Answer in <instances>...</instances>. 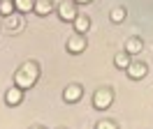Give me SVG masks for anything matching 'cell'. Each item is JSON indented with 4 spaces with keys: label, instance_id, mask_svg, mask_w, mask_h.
Segmentation results:
<instances>
[{
    "label": "cell",
    "instance_id": "cell-1",
    "mask_svg": "<svg viewBox=\"0 0 153 129\" xmlns=\"http://www.w3.org/2000/svg\"><path fill=\"white\" fill-rule=\"evenodd\" d=\"M111 104H114V92L109 90V88H100V90L93 95V106H95L97 111H107Z\"/></svg>",
    "mask_w": 153,
    "mask_h": 129
},
{
    "label": "cell",
    "instance_id": "cell-2",
    "mask_svg": "<svg viewBox=\"0 0 153 129\" xmlns=\"http://www.w3.org/2000/svg\"><path fill=\"white\" fill-rule=\"evenodd\" d=\"M58 16H60V21H65V23H74V18L79 16V14H76V2L74 0L60 2V5H58Z\"/></svg>",
    "mask_w": 153,
    "mask_h": 129
},
{
    "label": "cell",
    "instance_id": "cell-3",
    "mask_svg": "<svg viewBox=\"0 0 153 129\" xmlns=\"http://www.w3.org/2000/svg\"><path fill=\"white\" fill-rule=\"evenodd\" d=\"M37 78H39V76H35V74L26 72V69L21 67L19 72L14 74V85H19V88H23V90H28V88H33V85L37 83Z\"/></svg>",
    "mask_w": 153,
    "mask_h": 129
},
{
    "label": "cell",
    "instance_id": "cell-4",
    "mask_svg": "<svg viewBox=\"0 0 153 129\" xmlns=\"http://www.w3.org/2000/svg\"><path fill=\"white\" fill-rule=\"evenodd\" d=\"M125 72H128V76H130L132 81H142V78H146V74H149V67H146V62H142V60H132Z\"/></svg>",
    "mask_w": 153,
    "mask_h": 129
},
{
    "label": "cell",
    "instance_id": "cell-5",
    "mask_svg": "<svg viewBox=\"0 0 153 129\" xmlns=\"http://www.w3.org/2000/svg\"><path fill=\"white\" fill-rule=\"evenodd\" d=\"M81 97H84V90H81V85H76V83H70L65 90H63V101H65V104H76Z\"/></svg>",
    "mask_w": 153,
    "mask_h": 129
},
{
    "label": "cell",
    "instance_id": "cell-6",
    "mask_svg": "<svg viewBox=\"0 0 153 129\" xmlns=\"http://www.w3.org/2000/svg\"><path fill=\"white\" fill-rule=\"evenodd\" d=\"M65 48L70 51V53H81L84 48H86V37L81 35V32H74V35L67 39V44H65Z\"/></svg>",
    "mask_w": 153,
    "mask_h": 129
},
{
    "label": "cell",
    "instance_id": "cell-7",
    "mask_svg": "<svg viewBox=\"0 0 153 129\" xmlns=\"http://www.w3.org/2000/svg\"><path fill=\"white\" fill-rule=\"evenodd\" d=\"M21 101H23V88L14 85V88H10V90L5 92V104L7 106H19Z\"/></svg>",
    "mask_w": 153,
    "mask_h": 129
},
{
    "label": "cell",
    "instance_id": "cell-8",
    "mask_svg": "<svg viewBox=\"0 0 153 129\" xmlns=\"http://www.w3.org/2000/svg\"><path fill=\"white\" fill-rule=\"evenodd\" d=\"M33 12L37 14V16H47L53 12V0H35V7Z\"/></svg>",
    "mask_w": 153,
    "mask_h": 129
},
{
    "label": "cell",
    "instance_id": "cell-9",
    "mask_svg": "<svg viewBox=\"0 0 153 129\" xmlns=\"http://www.w3.org/2000/svg\"><path fill=\"white\" fill-rule=\"evenodd\" d=\"M142 48H144V42H142V37H130L128 42H125V51L130 55H137V53H142Z\"/></svg>",
    "mask_w": 153,
    "mask_h": 129
},
{
    "label": "cell",
    "instance_id": "cell-10",
    "mask_svg": "<svg viewBox=\"0 0 153 129\" xmlns=\"http://www.w3.org/2000/svg\"><path fill=\"white\" fill-rule=\"evenodd\" d=\"M88 30H91V18L84 16V14H79L74 18V32H81V35H86Z\"/></svg>",
    "mask_w": 153,
    "mask_h": 129
},
{
    "label": "cell",
    "instance_id": "cell-11",
    "mask_svg": "<svg viewBox=\"0 0 153 129\" xmlns=\"http://www.w3.org/2000/svg\"><path fill=\"white\" fill-rule=\"evenodd\" d=\"M2 26L7 28V30H19L21 28V16L19 14H7V16H2Z\"/></svg>",
    "mask_w": 153,
    "mask_h": 129
},
{
    "label": "cell",
    "instance_id": "cell-12",
    "mask_svg": "<svg viewBox=\"0 0 153 129\" xmlns=\"http://www.w3.org/2000/svg\"><path fill=\"white\" fill-rule=\"evenodd\" d=\"M130 62H132V55L128 53V51H125V53L114 55V64L118 67V69H128V67H130Z\"/></svg>",
    "mask_w": 153,
    "mask_h": 129
},
{
    "label": "cell",
    "instance_id": "cell-13",
    "mask_svg": "<svg viewBox=\"0 0 153 129\" xmlns=\"http://www.w3.org/2000/svg\"><path fill=\"white\" fill-rule=\"evenodd\" d=\"M125 16H128V9H125V7H114V9H111V14H109L111 23H123Z\"/></svg>",
    "mask_w": 153,
    "mask_h": 129
},
{
    "label": "cell",
    "instance_id": "cell-14",
    "mask_svg": "<svg viewBox=\"0 0 153 129\" xmlns=\"http://www.w3.org/2000/svg\"><path fill=\"white\" fill-rule=\"evenodd\" d=\"M14 5H16V9H19L21 14H28L35 7V0H14Z\"/></svg>",
    "mask_w": 153,
    "mask_h": 129
},
{
    "label": "cell",
    "instance_id": "cell-15",
    "mask_svg": "<svg viewBox=\"0 0 153 129\" xmlns=\"http://www.w3.org/2000/svg\"><path fill=\"white\" fill-rule=\"evenodd\" d=\"M14 9H16L14 0H0V16H7V14H12Z\"/></svg>",
    "mask_w": 153,
    "mask_h": 129
},
{
    "label": "cell",
    "instance_id": "cell-16",
    "mask_svg": "<svg viewBox=\"0 0 153 129\" xmlns=\"http://www.w3.org/2000/svg\"><path fill=\"white\" fill-rule=\"evenodd\" d=\"M26 72H30V74H35V76H39V67H37V62H33V60H28V62H23L21 64Z\"/></svg>",
    "mask_w": 153,
    "mask_h": 129
},
{
    "label": "cell",
    "instance_id": "cell-17",
    "mask_svg": "<svg viewBox=\"0 0 153 129\" xmlns=\"http://www.w3.org/2000/svg\"><path fill=\"white\" fill-rule=\"evenodd\" d=\"M116 127H118L116 120H100L97 122V129H116Z\"/></svg>",
    "mask_w": 153,
    "mask_h": 129
},
{
    "label": "cell",
    "instance_id": "cell-18",
    "mask_svg": "<svg viewBox=\"0 0 153 129\" xmlns=\"http://www.w3.org/2000/svg\"><path fill=\"white\" fill-rule=\"evenodd\" d=\"M76 5H88V2H93V0H74Z\"/></svg>",
    "mask_w": 153,
    "mask_h": 129
}]
</instances>
